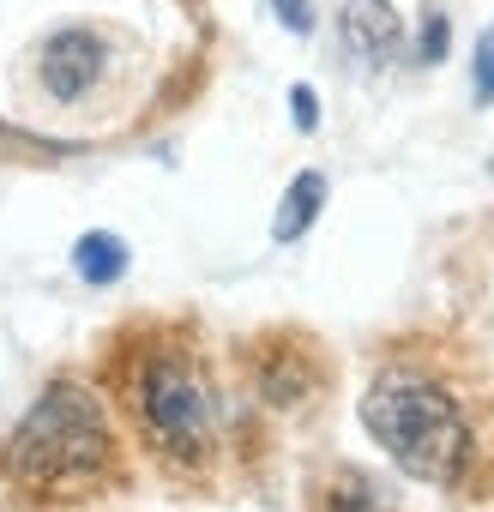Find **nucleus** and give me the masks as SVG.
<instances>
[{
    "label": "nucleus",
    "instance_id": "7",
    "mask_svg": "<svg viewBox=\"0 0 494 512\" xmlns=\"http://www.w3.org/2000/svg\"><path fill=\"white\" fill-rule=\"evenodd\" d=\"M127 266H133V247L115 229H91L73 241V272L85 284H115V278H127Z\"/></svg>",
    "mask_w": 494,
    "mask_h": 512
},
{
    "label": "nucleus",
    "instance_id": "5",
    "mask_svg": "<svg viewBox=\"0 0 494 512\" xmlns=\"http://www.w3.org/2000/svg\"><path fill=\"white\" fill-rule=\"evenodd\" d=\"M338 43L350 55V67L362 73H386L404 55V19L392 0H344L338 13Z\"/></svg>",
    "mask_w": 494,
    "mask_h": 512
},
{
    "label": "nucleus",
    "instance_id": "8",
    "mask_svg": "<svg viewBox=\"0 0 494 512\" xmlns=\"http://www.w3.org/2000/svg\"><path fill=\"white\" fill-rule=\"evenodd\" d=\"M326 512H392V494L362 470H338L326 488Z\"/></svg>",
    "mask_w": 494,
    "mask_h": 512
},
{
    "label": "nucleus",
    "instance_id": "9",
    "mask_svg": "<svg viewBox=\"0 0 494 512\" xmlns=\"http://www.w3.org/2000/svg\"><path fill=\"white\" fill-rule=\"evenodd\" d=\"M470 103L476 109H488L494 103V25L476 37V49H470Z\"/></svg>",
    "mask_w": 494,
    "mask_h": 512
},
{
    "label": "nucleus",
    "instance_id": "11",
    "mask_svg": "<svg viewBox=\"0 0 494 512\" xmlns=\"http://www.w3.org/2000/svg\"><path fill=\"white\" fill-rule=\"evenodd\" d=\"M446 43H452L446 19H440V13H428V19H422V43H416V55H422L428 67H440V61H446Z\"/></svg>",
    "mask_w": 494,
    "mask_h": 512
},
{
    "label": "nucleus",
    "instance_id": "1",
    "mask_svg": "<svg viewBox=\"0 0 494 512\" xmlns=\"http://www.w3.org/2000/svg\"><path fill=\"white\" fill-rule=\"evenodd\" d=\"M0 470L43 500L91 494L115 470V434H109L103 404L79 380L43 386V398L19 416V428L0 446Z\"/></svg>",
    "mask_w": 494,
    "mask_h": 512
},
{
    "label": "nucleus",
    "instance_id": "12",
    "mask_svg": "<svg viewBox=\"0 0 494 512\" xmlns=\"http://www.w3.org/2000/svg\"><path fill=\"white\" fill-rule=\"evenodd\" d=\"M290 115H296V133H314V127H320V97H314V85H290Z\"/></svg>",
    "mask_w": 494,
    "mask_h": 512
},
{
    "label": "nucleus",
    "instance_id": "4",
    "mask_svg": "<svg viewBox=\"0 0 494 512\" xmlns=\"http://www.w3.org/2000/svg\"><path fill=\"white\" fill-rule=\"evenodd\" d=\"M109 73V43L91 25H61L55 37H43L37 49V85L55 103H85Z\"/></svg>",
    "mask_w": 494,
    "mask_h": 512
},
{
    "label": "nucleus",
    "instance_id": "6",
    "mask_svg": "<svg viewBox=\"0 0 494 512\" xmlns=\"http://www.w3.org/2000/svg\"><path fill=\"white\" fill-rule=\"evenodd\" d=\"M326 193H332L326 169H302V175L284 187V199H278V217H272V241H302V235L314 229V217L326 211Z\"/></svg>",
    "mask_w": 494,
    "mask_h": 512
},
{
    "label": "nucleus",
    "instance_id": "2",
    "mask_svg": "<svg viewBox=\"0 0 494 512\" xmlns=\"http://www.w3.org/2000/svg\"><path fill=\"white\" fill-rule=\"evenodd\" d=\"M362 428L368 440L416 482H458L470 464V422L458 410V398L416 368H386L368 392H362Z\"/></svg>",
    "mask_w": 494,
    "mask_h": 512
},
{
    "label": "nucleus",
    "instance_id": "10",
    "mask_svg": "<svg viewBox=\"0 0 494 512\" xmlns=\"http://www.w3.org/2000/svg\"><path fill=\"white\" fill-rule=\"evenodd\" d=\"M290 37H314V0H266Z\"/></svg>",
    "mask_w": 494,
    "mask_h": 512
},
{
    "label": "nucleus",
    "instance_id": "3",
    "mask_svg": "<svg viewBox=\"0 0 494 512\" xmlns=\"http://www.w3.org/2000/svg\"><path fill=\"white\" fill-rule=\"evenodd\" d=\"M133 416L169 464H205L217 452V392L187 350H151L133 368Z\"/></svg>",
    "mask_w": 494,
    "mask_h": 512
}]
</instances>
